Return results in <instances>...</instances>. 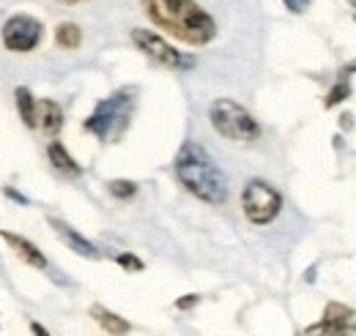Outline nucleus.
Masks as SVG:
<instances>
[{"label": "nucleus", "instance_id": "f257e3e1", "mask_svg": "<svg viewBox=\"0 0 356 336\" xmlns=\"http://www.w3.org/2000/svg\"><path fill=\"white\" fill-rule=\"evenodd\" d=\"M140 3L148 19L178 42L203 47L217 36V22L195 0H140Z\"/></svg>", "mask_w": 356, "mask_h": 336}, {"label": "nucleus", "instance_id": "f03ea898", "mask_svg": "<svg viewBox=\"0 0 356 336\" xmlns=\"http://www.w3.org/2000/svg\"><path fill=\"white\" fill-rule=\"evenodd\" d=\"M176 175L189 194H195L197 200H203L209 205H222L227 200L225 172L206 153V148L197 145V142H184L181 145L176 156Z\"/></svg>", "mask_w": 356, "mask_h": 336}, {"label": "nucleus", "instance_id": "7ed1b4c3", "mask_svg": "<svg viewBox=\"0 0 356 336\" xmlns=\"http://www.w3.org/2000/svg\"><path fill=\"white\" fill-rule=\"evenodd\" d=\"M209 118H211V126L222 134L225 140H233V142H252L261 137V126L258 121L238 104V101H230V99H217L209 110Z\"/></svg>", "mask_w": 356, "mask_h": 336}, {"label": "nucleus", "instance_id": "20e7f679", "mask_svg": "<svg viewBox=\"0 0 356 336\" xmlns=\"http://www.w3.org/2000/svg\"><path fill=\"white\" fill-rule=\"evenodd\" d=\"M129 115H132V93L118 90L96 104L93 115L86 121V128L99 140H118L129 124Z\"/></svg>", "mask_w": 356, "mask_h": 336}, {"label": "nucleus", "instance_id": "39448f33", "mask_svg": "<svg viewBox=\"0 0 356 336\" xmlns=\"http://www.w3.org/2000/svg\"><path fill=\"white\" fill-rule=\"evenodd\" d=\"M241 208L252 224H268L282 210V194L261 178H252L241 192Z\"/></svg>", "mask_w": 356, "mask_h": 336}, {"label": "nucleus", "instance_id": "423d86ee", "mask_svg": "<svg viewBox=\"0 0 356 336\" xmlns=\"http://www.w3.org/2000/svg\"><path fill=\"white\" fill-rule=\"evenodd\" d=\"M132 42L140 52H145L151 60H156V63H162V66H168V69H192V66H195V58L178 52L176 47H170L162 36H156V33H151V31L134 28Z\"/></svg>", "mask_w": 356, "mask_h": 336}, {"label": "nucleus", "instance_id": "0eeeda50", "mask_svg": "<svg viewBox=\"0 0 356 336\" xmlns=\"http://www.w3.org/2000/svg\"><path fill=\"white\" fill-rule=\"evenodd\" d=\"M42 42V22L28 17V14H17L11 19H6L3 25V44L11 52H31L36 44Z\"/></svg>", "mask_w": 356, "mask_h": 336}, {"label": "nucleus", "instance_id": "6e6552de", "mask_svg": "<svg viewBox=\"0 0 356 336\" xmlns=\"http://www.w3.org/2000/svg\"><path fill=\"white\" fill-rule=\"evenodd\" d=\"M354 334V309L346 303H329L323 320L305 331V336H351Z\"/></svg>", "mask_w": 356, "mask_h": 336}, {"label": "nucleus", "instance_id": "1a4fd4ad", "mask_svg": "<svg viewBox=\"0 0 356 336\" xmlns=\"http://www.w3.org/2000/svg\"><path fill=\"white\" fill-rule=\"evenodd\" d=\"M0 235H3V241H6L14 252L19 254L28 265H33V268H39V271H47V257L39 252L28 238H22V235H17V233H8V230H3Z\"/></svg>", "mask_w": 356, "mask_h": 336}, {"label": "nucleus", "instance_id": "9d476101", "mask_svg": "<svg viewBox=\"0 0 356 336\" xmlns=\"http://www.w3.org/2000/svg\"><path fill=\"white\" fill-rule=\"evenodd\" d=\"M49 224L58 230V235L66 241V246H69V249H74V252L83 254V257H88V260H96V257H99L96 246L90 244L88 238H83L80 233H74V230H72L66 221H60V219H49Z\"/></svg>", "mask_w": 356, "mask_h": 336}, {"label": "nucleus", "instance_id": "9b49d317", "mask_svg": "<svg viewBox=\"0 0 356 336\" xmlns=\"http://www.w3.org/2000/svg\"><path fill=\"white\" fill-rule=\"evenodd\" d=\"M36 126L44 131L47 137H55L60 126H63V112H60V107L55 104V101H39L36 104Z\"/></svg>", "mask_w": 356, "mask_h": 336}, {"label": "nucleus", "instance_id": "f8f14e48", "mask_svg": "<svg viewBox=\"0 0 356 336\" xmlns=\"http://www.w3.org/2000/svg\"><path fill=\"white\" fill-rule=\"evenodd\" d=\"M90 314H93V320L107 331L110 336H127L132 331V326L121 317V314H115V312H110V309H104V306H90Z\"/></svg>", "mask_w": 356, "mask_h": 336}, {"label": "nucleus", "instance_id": "ddd939ff", "mask_svg": "<svg viewBox=\"0 0 356 336\" xmlns=\"http://www.w3.org/2000/svg\"><path fill=\"white\" fill-rule=\"evenodd\" d=\"M47 156H49V162H52V167L58 169V172H63V175H69V178H74V175H80V165L66 153V148L60 145V142H49V148H47Z\"/></svg>", "mask_w": 356, "mask_h": 336}, {"label": "nucleus", "instance_id": "4468645a", "mask_svg": "<svg viewBox=\"0 0 356 336\" xmlns=\"http://www.w3.org/2000/svg\"><path fill=\"white\" fill-rule=\"evenodd\" d=\"M17 107H19V115H22V124L28 128L36 126V101H33V96H31V90L28 87H17Z\"/></svg>", "mask_w": 356, "mask_h": 336}, {"label": "nucleus", "instance_id": "2eb2a0df", "mask_svg": "<svg viewBox=\"0 0 356 336\" xmlns=\"http://www.w3.org/2000/svg\"><path fill=\"white\" fill-rule=\"evenodd\" d=\"M55 42H58V47H63V49H77L80 42H83V33H80V28L74 22H63L55 31Z\"/></svg>", "mask_w": 356, "mask_h": 336}, {"label": "nucleus", "instance_id": "dca6fc26", "mask_svg": "<svg viewBox=\"0 0 356 336\" xmlns=\"http://www.w3.org/2000/svg\"><path fill=\"white\" fill-rule=\"evenodd\" d=\"M348 96H351V85L346 83V80H340V83L329 90V96H326V101H323V104H326V107H337V104H340V101H346Z\"/></svg>", "mask_w": 356, "mask_h": 336}, {"label": "nucleus", "instance_id": "f3484780", "mask_svg": "<svg viewBox=\"0 0 356 336\" xmlns=\"http://www.w3.org/2000/svg\"><path fill=\"white\" fill-rule=\"evenodd\" d=\"M110 194L118 197V200H129L137 194V186L132 180H110Z\"/></svg>", "mask_w": 356, "mask_h": 336}, {"label": "nucleus", "instance_id": "a211bd4d", "mask_svg": "<svg viewBox=\"0 0 356 336\" xmlns=\"http://www.w3.org/2000/svg\"><path fill=\"white\" fill-rule=\"evenodd\" d=\"M115 260H118V265H121V268H127V271H132V274L143 271V260H140V257H134V254H129V252L118 254Z\"/></svg>", "mask_w": 356, "mask_h": 336}, {"label": "nucleus", "instance_id": "6ab92c4d", "mask_svg": "<svg viewBox=\"0 0 356 336\" xmlns=\"http://www.w3.org/2000/svg\"><path fill=\"white\" fill-rule=\"evenodd\" d=\"M282 3H285L288 11H293V14H305V11L310 8L312 0H282Z\"/></svg>", "mask_w": 356, "mask_h": 336}, {"label": "nucleus", "instance_id": "aec40b11", "mask_svg": "<svg viewBox=\"0 0 356 336\" xmlns=\"http://www.w3.org/2000/svg\"><path fill=\"white\" fill-rule=\"evenodd\" d=\"M197 295H184V298H178L176 301V306L181 309V312H186V309H192V306H197Z\"/></svg>", "mask_w": 356, "mask_h": 336}, {"label": "nucleus", "instance_id": "412c9836", "mask_svg": "<svg viewBox=\"0 0 356 336\" xmlns=\"http://www.w3.org/2000/svg\"><path fill=\"white\" fill-rule=\"evenodd\" d=\"M3 192H6V197H11V200H17L19 205H28V197H25V194H19L17 189H11V186H6Z\"/></svg>", "mask_w": 356, "mask_h": 336}, {"label": "nucleus", "instance_id": "4be33fe9", "mask_svg": "<svg viewBox=\"0 0 356 336\" xmlns=\"http://www.w3.org/2000/svg\"><path fill=\"white\" fill-rule=\"evenodd\" d=\"M31 331H33V336H49V331H47L42 323H31Z\"/></svg>", "mask_w": 356, "mask_h": 336}, {"label": "nucleus", "instance_id": "5701e85b", "mask_svg": "<svg viewBox=\"0 0 356 336\" xmlns=\"http://www.w3.org/2000/svg\"><path fill=\"white\" fill-rule=\"evenodd\" d=\"M348 3H351V6H354V8H356V0H348Z\"/></svg>", "mask_w": 356, "mask_h": 336}, {"label": "nucleus", "instance_id": "b1692460", "mask_svg": "<svg viewBox=\"0 0 356 336\" xmlns=\"http://www.w3.org/2000/svg\"><path fill=\"white\" fill-rule=\"evenodd\" d=\"M63 3H77V0H63Z\"/></svg>", "mask_w": 356, "mask_h": 336}]
</instances>
